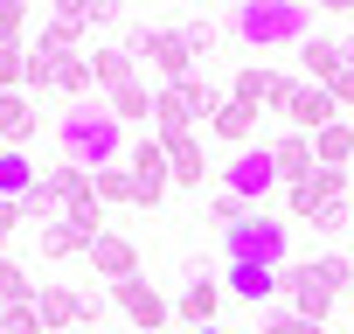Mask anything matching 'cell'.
<instances>
[{"label": "cell", "instance_id": "cell-1", "mask_svg": "<svg viewBox=\"0 0 354 334\" xmlns=\"http://www.w3.org/2000/svg\"><path fill=\"white\" fill-rule=\"evenodd\" d=\"M347 279H354V258L347 251H326V258H292L278 272V292H285L292 313H306V320L326 327V313L347 299Z\"/></svg>", "mask_w": 354, "mask_h": 334}, {"label": "cell", "instance_id": "cell-2", "mask_svg": "<svg viewBox=\"0 0 354 334\" xmlns=\"http://www.w3.org/2000/svg\"><path fill=\"white\" fill-rule=\"evenodd\" d=\"M56 146H63V160L70 167H111V160H125V125L104 112V105H84V112H70L63 125H56Z\"/></svg>", "mask_w": 354, "mask_h": 334}, {"label": "cell", "instance_id": "cell-3", "mask_svg": "<svg viewBox=\"0 0 354 334\" xmlns=\"http://www.w3.org/2000/svg\"><path fill=\"white\" fill-rule=\"evenodd\" d=\"M223 91L209 77H181V84H160L153 91V139H181V132H202L216 118Z\"/></svg>", "mask_w": 354, "mask_h": 334}, {"label": "cell", "instance_id": "cell-4", "mask_svg": "<svg viewBox=\"0 0 354 334\" xmlns=\"http://www.w3.org/2000/svg\"><path fill=\"white\" fill-rule=\"evenodd\" d=\"M236 35L250 49H299L313 35V15L292 8V0H250V8L236 15Z\"/></svg>", "mask_w": 354, "mask_h": 334}, {"label": "cell", "instance_id": "cell-5", "mask_svg": "<svg viewBox=\"0 0 354 334\" xmlns=\"http://www.w3.org/2000/svg\"><path fill=\"white\" fill-rule=\"evenodd\" d=\"M223 251H230V265H292V223H278V216H264V209H250L230 237H223Z\"/></svg>", "mask_w": 354, "mask_h": 334}, {"label": "cell", "instance_id": "cell-6", "mask_svg": "<svg viewBox=\"0 0 354 334\" xmlns=\"http://www.w3.org/2000/svg\"><path fill=\"white\" fill-rule=\"evenodd\" d=\"M125 49H132V63H146L160 84L195 77V49H188V35H181V28H132V35H125Z\"/></svg>", "mask_w": 354, "mask_h": 334}, {"label": "cell", "instance_id": "cell-7", "mask_svg": "<svg viewBox=\"0 0 354 334\" xmlns=\"http://www.w3.org/2000/svg\"><path fill=\"white\" fill-rule=\"evenodd\" d=\"M271 112H278L292 132H306V139H313V132H326V125L340 118L333 91H326V84H306V77H285V84H278V98H271Z\"/></svg>", "mask_w": 354, "mask_h": 334}, {"label": "cell", "instance_id": "cell-8", "mask_svg": "<svg viewBox=\"0 0 354 334\" xmlns=\"http://www.w3.org/2000/svg\"><path fill=\"white\" fill-rule=\"evenodd\" d=\"M223 188H230V195H243L250 209H257L271 188H285V182H278V160H271V146H264V139H257V146H243V153L223 167Z\"/></svg>", "mask_w": 354, "mask_h": 334}, {"label": "cell", "instance_id": "cell-9", "mask_svg": "<svg viewBox=\"0 0 354 334\" xmlns=\"http://www.w3.org/2000/svg\"><path fill=\"white\" fill-rule=\"evenodd\" d=\"M111 306L132 320V334H167L174 327V306L153 292V279H118L111 285Z\"/></svg>", "mask_w": 354, "mask_h": 334}, {"label": "cell", "instance_id": "cell-10", "mask_svg": "<svg viewBox=\"0 0 354 334\" xmlns=\"http://www.w3.org/2000/svg\"><path fill=\"white\" fill-rule=\"evenodd\" d=\"M347 195H354V188H347V167H313L299 188H285V216H292V223H313L326 202H347Z\"/></svg>", "mask_w": 354, "mask_h": 334}, {"label": "cell", "instance_id": "cell-11", "mask_svg": "<svg viewBox=\"0 0 354 334\" xmlns=\"http://www.w3.org/2000/svg\"><path fill=\"white\" fill-rule=\"evenodd\" d=\"M125 167H132V182H139V202L153 209L167 188H174V167H167V146L153 139V132H139L132 146H125Z\"/></svg>", "mask_w": 354, "mask_h": 334}, {"label": "cell", "instance_id": "cell-12", "mask_svg": "<svg viewBox=\"0 0 354 334\" xmlns=\"http://www.w3.org/2000/svg\"><path fill=\"white\" fill-rule=\"evenodd\" d=\"M216 313H223V279L195 272L181 285V299H174V320H188V334H195V327H216Z\"/></svg>", "mask_w": 354, "mask_h": 334}, {"label": "cell", "instance_id": "cell-13", "mask_svg": "<svg viewBox=\"0 0 354 334\" xmlns=\"http://www.w3.org/2000/svg\"><path fill=\"white\" fill-rule=\"evenodd\" d=\"M84 258H91V272H97V279H111V285H118V279H139V244H132L125 230H104Z\"/></svg>", "mask_w": 354, "mask_h": 334}, {"label": "cell", "instance_id": "cell-14", "mask_svg": "<svg viewBox=\"0 0 354 334\" xmlns=\"http://www.w3.org/2000/svg\"><path fill=\"white\" fill-rule=\"evenodd\" d=\"M167 146V167H174V188H195L209 182V153H202V132H181V139H160Z\"/></svg>", "mask_w": 354, "mask_h": 334}, {"label": "cell", "instance_id": "cell-15", "mask_svg": "<svg viewBox=\"0 0 354 334\" xmlns=\"http://www.w3.org/2000/svg\"><path fill=\"white\" fill-rule=\"evenodd\" d=\"M278 84H285V70H264V63H236V77H230V105H243V112H264V105L278 98Z\"/></svg>", "mask_w": 354, "mask_h": 334}, {"label": "cell", "instance_id": "cell-16", "mask_svg": "<svg viewBox=\"0 0 354 334\" xmlns=\"http://www.w3.org/2000/svg\"><path fill=\"white\" fill-rule=\"evenodd\" d=\"M223 292L230 299H250V306H271L278 299V265H230L223 272Z\"/></svg>", "mask_w": 354, "mask_h": 334}, {"label": "cell", "instance_id": "cell-17", "mask_svg": "<svg viewBox=\"0 0 354 334\" xmlns=\"http://www.w3.org/2000/svg\"><path fill=\"white\" fill-rule=\"evenodd\" d=\"M35 313H42L49 334H77V320H84V292H70V285H35Z\"/></svg>", "mask_w": 354, "mask_h": 334}, {"label": "cell", "instance_id": "cell-18", "mask_svg": "<svg viewBox=\"0 0 354 334\" xmlns=\"http://www.w3.org/2000/svg\"><path fill=\"white\" fill-rule=\"evenodd\" d=\"M35 98L28 91H8L0 98V146H15V153H28V139H35Z\"/></svg>", "mask_w": 354, "mask_h": 334}, {"label": "cell", "instance_id": "cell-19", "mask_svg": "<svg viewBox=\"0 0 354 334\" xmlns=\"http://www.w3.org/2000/svg\"><path fill=\"white\" fill-rule=\"evenodd\" d=\"M132 77H139V63H132V49H125V42H104V49H91V84H97L104 98H111V91H125Z\"/></svg>", "mask_w": 354, "mask_h": 334}, {"label": "cell", "instance_id": "cell-20", "mask_svg": "<svg viewBox=\"0 0 354 334\" xmlns=\"http://www.w3.org/2000/svg\"><path fill=\"white\" fill-rule=\"evenodd\" d=\"M271 146V160H278V182L285 188H299L306 175H313V139L306 132H278V139H264Z\"/></svg>", "mask_w": 354, "mask_h": 334}, {"label": "cell", "instance_id": "cell-21", "mask_svg": "<svg viewBox=\"0 0 354 334\" xmlns=\"http://www.w3.org/2000/svg\"><path fill=\"white\" fill-rule=\"evenodd\" d=\"M292 56H299L306 84H333V77L347 70V63H340V42H333V35H306V42H299Z\"/></svg>", "mask_w": 354, "mask_h": 334}, {"label": "cell", "instance_id": "cell-22", "mask_svg": "<svg viewBox=\"0 0 354 334\" xmlns=\"http://www.w3.org/2000/svg\"><path fill=\"white\" fill-rule=\"evenodd\" d=\"M153 91H160V84H146V77H132L125 91H111V98H104V112H111L118 125H139V132H146V118H153Z\"/></svg>", "mask_w": 354, "mask_h": 334}, {"label": "cell", "instance_id": "cell-23", "mask_svg": "<svg viewBox=\"0 0 354 334\" xmlns=\"http://www.w3.org/2000/svg\"><path fill=\"white\" fill-rule=\"evenodd\" d=\"M209 132H216V139H230V146L243 153V146H257V112H243V105H230V98H223V105H216V118H209Z\"/></svg>", "mask_w": 354, "mask_h": 334}, {"label": "cell", "instance_id": "cell-24", "mask_svg": "<svg viewBox=\"0 0 354 334\" xmlns=\"http://www.w3.org/2000/svg\"><path fill=\"white\" fill-rule=\"evenodd\" d=\"M354 160V125L347 118H333L326 132H313V167H347Z\"/></svg>", "mask_w": 354, "mask_h": 334}, {"label": "cell", "instance_id": "cell-25", "mask_svg": "<svg viewBox=\"0 0 354 334\" xmlns=\"http://www.w3.org/2000/svg\"><path fill=\"white\" fill-rule=\"evenodd\" d=\"M35 182H42V175H35V160H28V153H15V146H0V195L21 202Z\"/></svg>", "mask_w": 354, "mask_h": 334}, {"label": "cell", "instance_id": "cell-26", "mask_svg": "<svg viewBox=\"0 0 354 334\" xmlns=\"http://www.w3.org/2000/svg\"><path fill=\"white\" fill-rule=\"evenodd\" d=\"M91 195H97V202H139V182H132L125 160H111V167H97V175H91Z\"/></svg>", "mask_w": 354, "mask_h": 334}, {"label": "cell", "instance_id": "cell-27", "mask_svg": "<svg viewBox=\"0 0 354 334\" xmlns=\"http://www.w3.org/2000/svg\"><path fill=\"white\" fill-rule=\"evenodd\" d=\"M42 182L63 195V209H70V202H91V167H70V160H56V167H42Z\"/></svg>", "mask_w": 354, "mask_h": 334}, {"label": "cell", "instance_id": "cell-28", "mask_svg": "<svg viewBox=\"0 0 354 334\" xmlns=\"http://www.w3.org/2000/svg\"><path fill=\"white\" fill-rule=\"evenodd\" d=\"M63 223H70V230H77V244L91 251V244L104 237V202H97V195H91V202H70V209H63Z\"/></svg>", "mask_w": 354, "mask_h": 334}, {"label": "cell", "instance_id": "cell-29", "mask_svg": "<svg viewBox=\"0 0 354 334\" xmlns=\"http://www.w3.org/2000/svg\"><path fill=\"white\" fill-rule=\"evenodd\" d=\"M257 334H326V327L306 320V313H292V306H271V313L257 320Z\"/></svg>", "mask_w": 354, "mask_h": 334}, {"label": "cell", "instance_id": "cell-30", "mask_svg": "<svg viewBox=\"0 0 354 334\" xmlns=\"http://www.w3.org/2000/svg\"><path fill=\"white\" fill-rule=\"evenodd\" d=\"M21 299H35V279L15 258H0V306H21Z\"/></svg>", "mask_w": 354, "mask_h": 334}, {"label": "cell", "instance_id": "cell-31", "mask_svg": "<svg viewBox=\"0 0 354 334\" xmlns=\"http://www.w3.org/2000/svg\"><path fill=\"white\" fill-rule=\"evenodd\" d=\"M21 28H28V0H0V49H28Z\"/></svg>", "mask_w": 354, "mask_h": 334}, {"label": "cell", "instance_id": "cell-32", "mask_svg": "<svg viewBox=\"0 0 354 334\" xmlns=\"http://www.w3.org/2000/svg\"><path fill=\"white\" fill-rule=\"evenodd\" d=\"M243 216H250V202H243V195H230V188H216V195H209V223H223V237H230Z\"/></svg>", "mask_w": 354, "mask_h": 334}, {"label": "cell", "instance_id": "cell-33", "mask_svg": "<svg viewBox=\"0 0 354 334\" xmlns=\"http://www.w3.org/2000/svg\"><path fill=\"white\" fill-rule=\"evenodd\" d=\"M0 334H49V327H42L35 299H21V306H0Z\"/></svg>", "mask_w": 354, "mask_h": 334}, {"label": "cell", "instance_id": "cell-34", "mask_svg": "<svg viewBox=\"0 0 354 334\" xmlns=\"http://www.w3.org/2000/svg\"><path fill=\"white\" fill-rule=\"evenodd\" d=\"M313 230H326V237H347V230H354V195H347V202H326V209L313 216Z\"/></svg>", "mask_w": 354, "mask_h": 334}, {"label": "cell", "instance_id": "cell-35", "mask_svg": "<svg viewBox=\"0 0 354 334\" xmlns=\"http://www.w3.org/2000/svg\"><path fill=\"white\" fill-rule=\"evenodd\" d=\"M77 251H84V244H77L70 223H49V230H42V258H77Z\"/></svg>", "mask_w": 354, "mask_h": 334}, {"label": "cell", "instance_id": "cell-36", "mask_svg": "<svg viewBox=\"0 0 354 334\" xmlns=\"http://www.w3.org/2000/svg\"><path fill=\"white\" fill-rule=\"evenodd\" d=\"M21 70H28V49H0V98L21 91Z\"/></svg>", "mask_w": 354, "mask_h": 334}, {"label": "cell", "instance_id": "cell-37", "mask_svg": "<svg viewBox=\"0 0 354 334\" xmlns=\"http://www.w3.org/2000/svg\"><path fill=\"white\" fill-rule=\"evenodd\" d=\"M104 313H111V292H84V320H77V327H84V334H97V327H104Z\"/></svg>", "mask_w": 354, "mask_h": 334}, {"label": "cell", "instance_id": "cell-38", "mask_svg": "<svg viewBox=\"0 0 354 334\" xmlns=\"http://www.w3.org/2000/svg\"><path fill=\"white\" fill-rule=\"evenodd\" d=\"M181 35H188V49H195V63H202V56L216 49V28H209V21H181Z\"/></svg>", "mask_w": 354, "mask_h": 334}, {"label": "cell", "instance_id": "cell-39", "mask_svg": "<svg viewBox=\"0 0 354 334\" xmlns=\"http://www.w3.org/2000/svg\"><path fill=\"white\" fill-rule=\"evenodd\" d=\"M28 216H21V202H8V195H0V258H8V237L21 230Z\"/></svg>", "mask_w": 354, "mask_h": 334}, {"label": "cell", "instance_id": "cell-40", "mask_svg": "<svg viewBox=\"0 0 354 334\" xmlns=\"http://www.w3.org/2000/svg\"><path fill=\"white\" fill-rule=\"evenodd\" d=\"M326 91H333V105H340V112H354V70H340Z\"/></svg>", "mask_w": 354, "mask_h": 334}, {"label": "cell", "instance_id": "cell-41", "mask_svg": "<svg viewBox=\"0 0 354 334\" xmlns=\"http://www.w3.org/2000/svg\"><path fill=\"white\" fill-rule=\"evenodd\" d=\"M195 334H223V327H195Z\"/></svg>", "mask_w": 354, "mask_h": 334}, {"label": "cell", "instance_id": "cell-42", "mask_svg": "<svg viewBox=\"0 0 354 334\" xmlns=\"http://www.w3.org/2000/svg\"><path fill=\"white\" fill-rule=\"evenodd\" d=\"M347 299H354V279H347Z\"/></svg>", "mask_w": 354, "mask_h": 334}]
</instances>
